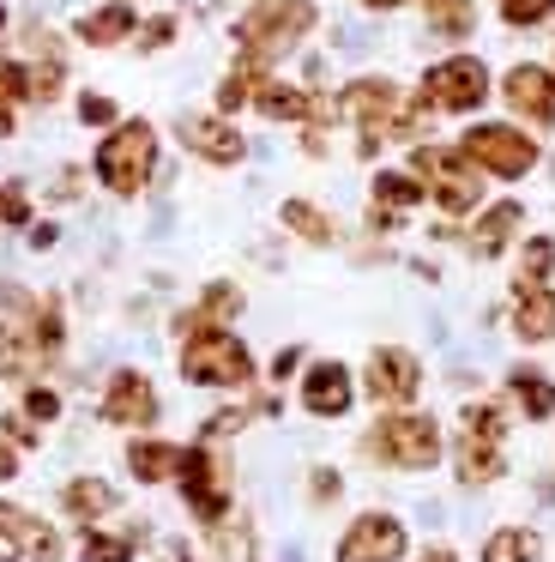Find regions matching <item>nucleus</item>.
<instances>
[{
	"instance_id": "obj_15",
	"label": "nucleus",
	"mask_w": 555,
	"mask_h": 562,
	"mask_svg": "<svg viewBox=\"0 0 555 562\" xmlns=\"http://www.w3.org/2000/svg\"><path fill=\"white\" fill-rule=\"evenodd\" d=\"M0 538H12V544H19L31 562H60V538L48 532V526L36 520L31 508H12V502H0Z\"/></svg>"
},
{
	"instance_id": "obj_34",
	"label": "nucleus",
	"mask_w": 555,
	"mask_h": 562,
	"mask_svg": "<svg viewBox=\"0 0 555 562\" xmlns=\"http://www.w3.org/2000/svg\"><path fill=\"white\" fill-rule=\"evenodd\" d=\"M79 115H84L91 127H103V122H115V103H109V98H97V91H91V98L79 103Z\"/></svg>"
},
{
	"instance_id": "obj_12",
	"label": "nucleus",
	"mask_w": 555,
	"mask_h": 562,
	"mask_svg": "<svg viewBox=\"0 0 555 562\" xmlns=\"http://www.w3.org/2000/svg\"><path fill=\"white\" fill-rule=\"evenodd\" d=\"M422 387V369L410 351H393V345H381V351L369 357V393L381 405H405L410 393Z\"/></svg>"
},
{
	"instance_id": "obj_32",
	"label": "nucleus",
	"mask_w": 555,
	"mask_h": 562,
	"mask_svg": "<svg viewBox=\"0 0 555 562\" xmlns=\"http://www.w3.org/2000/svg\"><path fill=\"white\" fill-rule=\"evenodd\" d=\"M19 98H31V74L12 67V61H0V110H12Z\"/></svg>"
},
{
	"instance_id": "obj_28",
	"label": "nucleus",
	"mask_w": 555,
	"mask_h": 562,
	"mask_svg": "<svg viewBox=\"0 0 555 562\" xmlns=\"http://www.w3.org/2000/svg\"><path fill=\"white\" fill-rule=\"evenodd\" d=\"M429 25L441 37H465L471 31V0H429Z\"/></svg>"
},
{
	"instance_id": "obj_36",
	"label": "nucleus",
	"mask_w": 555,
	"mask_h": 562,
	"mask_svg": "<svg viewBox=\"0 0 555 562\" xmlns=\"http://www.w3.org/2000/svg\"><path fill=\"white\" fill-rule=\"evenodd\" d=\"M60 91V67H36L31 74V98H55Z\"/></svg>"
},
{
	"instance_id": "obj_38",
	"label": "nucleus",
	"mask_w": 555,
	"mask_h": 562,
	"mask_svg": "<svg viewBox=\"0 0 555 562\" xmlns=\"http://www.w3.org/2000/svg\"><path fill=\"white\" fill-rule=\"evenodd\" d=\"M12 472H19V453H12V448H7V441H0V484H7V477H12Z\"/></svg>"
},
{
	"instance_id": "obj_41",
	"label": "nucleus",
	"mask_w": 555,
	"mask_h": 562,
	"mask_svg": "<svg viewBox=\"0 0 555 562\" xmlns=\"http://www.w3.org/2000/svg\"><path fill=\"white\" fill-rule=\"evenodd\" d=\"M0 25H7V7H0Z\"/></svg>"
},
{
	"instance_id": "obj_8",
	"label": "nucleus",
	"mask_w": 555,
	"mask_h": 562,
	"mask_svg": "<svg viewBox=\"0 0 555 562\" xmlns=\"http://www.w3.org/2000/svg\"><path fill=\"white\" fill-rule=\"evenodd\" d=\"M465 158L489 176H525L537 164V146H531L519 127H471L465 134Z\"/></svg>"
},
{
	"instance_id": "obj_17",
	"label": "nucleus",
	"mask_w": 555,
	"mask_h": 562,
	"mask_svg": "<svg viewBox=\"0 0 555 562\" xmlns=\"http://www.w3.org/2000/svg\"><path fill=\"white\" fill-rule=\"evenodd\" d=\"M181 139H188L193 151H200V158H212V164H236L241 151V134L229 122H181Z\"/></svg>"
},
{
	"instance_id": "obj_23",
	"label": "nucleus",
	"mask_w": 555,
	"mask_h": 562,
	"mask_svg": "<svg viewBox=\"0 0 555 562\" xmlns=\"http://www.w3.org/2000/svg\"><path fill=\"white\" fill-rule=\"evenodd\" d=\"M513 231H519V206H489L477 224V236H471V248H477V255H501Z\"/></svg>"
},
{
	"instance_id": "obj_40",
	"label": "nucleus",
	"mask_w": 555,
	"mask_h": 562,
	"mask_svg": "<svg viewBox=\"0 0 555 562\" xmlns=\"http://www.w3.org/2000/svg\"><path fill=\"white\" fill-rule=\"evenodd\" d=\"M422 562H453V557H446V550H429V557H422Z\"/></svg>"
},
{
	"instance_id": "obj_26",
	"label": "nucleus",
	"mask_w": 555,
	"mask_h": 562,
	"mask_svg": "<svg viewBox=\"0 0 555 562\" xmlns=\"http://www.w3.org/2000/svg\"><path fill=\"white\" fill-rule=\"evenodd\" d=\"M513 393H519V405H525L531 417H550L555 412V387L543 375H531V369H513Z\"/></svg>"
},
{
	"instance_id": "obj_31",
	"label": "nucleus",
	"mask_w": 555,
	"mask_h": 562,
	"mask_svg": "<svg viewBox=\"0 0 555 562\" xmlns=\"http://www.w3.org/2000/svg\"><path fill=\"white\" fill-rule=\"evenodd\" d=\"M555 13V0H501V19L507 25H537V19Z\"/></svg>"
},
{
	"instance_id": "obj_6",
	"label": "nucleus",
	"mask_w": 555,
	"mask_h": 562,
	"mask_svg": "<svg viewBox=\"0 0 555 562\" xmlns=\"http://www.w3.org/2000/svg\"><path fill=\"white\" fill-rule=\"evenodd\" d=\"M410 170L417 176H429L434 182V200H441L446 212H471L477 206V170H471V158L465 151H441V146H422L417 158H410Z\"/></svg>"
},
{
	"instance_id": "obj_30",
	"label": "nucleus",
	"mask_w": 555,
	"mask_h": 562,
	"mask_svg": "<svg viewBox=\"0 0 555 562\" xmlns=\"http://www.w3.org/2000/svg\"><path fill=\"white\" fill-rule=\"evenodd\" d=\"M127 557H133V538H109V532L84 538V562H127Z\"/></svg>"
},
{
	"instance_id": "obj_19",
	"label": "nucleus",
	"mask_w": 555,
	"mask_h": 562,
	"mask_svg": "<svg viewBox=\"0 0 555 562\" xmlns=\"http://www.w3.org/2000/svg\"><path fill=\"white\" fill-rule=\"evenodd\" d=\"M253 103H260L272 122H308V115H326L314 98H302V91H290V86H272V79L253 86Z\"/></svg>"
},
{
	"instance_id": "obj_27",
	"label": "nucleus",
	"mask_w": 555,
	"mask_h": 562,
	"mask_svg": "<svg viewBox=\"0 0 555 562\" xmlns=\"http://www.w3.org/2000/svg\"><path fill=\"white\" fill-rule=\"evenodd\" d=\"M284 224L296 236H308V243H332V224H326V212H314L308 200H290L284 206Z\"/></svg>"
},
{
	"instance_id": "obj_10",
	"label": "nucleus",
	"mask_w": 555,
	"mask_h": 562,
	"mask_svg": "<svg viewBox=\"0 0 555 562\" xmlns=\"http://www.w3.org/2000/svg\"><path fill=\"white\" fill-rule=\"evenodd\" d=\"M338 110H344L350 122H362V151H374L381 134H393V122H398V91L386 86V79H356V86H344Z\"/></svg>"
},
{
	"instance_id": "obj_11",
	"label": "nucleus",
	"mask_w": 555,
	"mask_h": 562,
	"mask_svg": "<svg viewBox=\"0 0 555 562\" xmlns=\"http://www.w3.org/2000/svg\"><path fill=\"white\" fill-rule=\"evenodd\" d=\"M398 557H405V526L393 514H362L338 538V562H398Z\"/></svg>"
},
{
	"instance_id": "obj_9",
	"label": "nucleus",
	"mask_w": 555,
	"mask_h": 562,
	"mask_svg": "<svg viewBox=\"0 0 555 562\" xmlns=\"http://www.w3.org/2000/svg\"><path fill=\"white\" fill-rule=\"evenodd\" d=\"M422 98H429L434 110H477V103L489 98V74H483V61H471V55H453V61L429 67Z\"/></svg>"
},
{
	"instance_id": "obj_16",
	"label": "nucleus",
	"mask_w": 555,
	"mask_h": 562,
	"mask_svg": "<svg viewBox=\"0 0 555 562\" xmlns=\"http://www.w3.org/2000/svg\"><path fill=\"white\" fill-rule=\"evenodd\" d=\"M302 405H308L314 417H344V405H350V375H344L338 363L308 369V381H302Z\"/></svg>"
},
{
	"instance_id": "obj_5",
	"label": "nucleus",
	"mask_w": 555,
	"mask_h": 562,
	"mask_svg": "<svg viewBox=\"0 0 555 562\" xmlns=\"http://www.w3.org/2000/svg\"><path fill=\"white\" fill-rule=\"evenodd\" d=\"M175 477H181V490H188V508L200 514L205 526H217L229 514V472L212 448H181Z\"/></svg>"
},
{
	"instance_id": "obj_2",
	"label": "nucleus",
	"mask_w": 555,
	"mask_h": 562,
	"mask_svg": "<svg viewBox=\"0 0 555 562\" xmlns=\"http://www.w3.org/2000/svg\"><path fill=\"white\" fill-rule=\"evenodd\" d=\"M314 31V7L308 0H260L248 19H241V49H248V61H272V55H284L290 43H302Z\"/></svg>"
},
{
	"instance_id": "obj_7",
	"label": "nucleus",
	"mask_w": 555,
	"mask_h": 562,
	"mask_svg": "<svg viewBox=\"0 0 555 562\" xmlns=\"http://www.w3.org/2000/svg\"><path fill=\"white\" fill-rule=\"evenodd\" d=\"M495 472H501V417H495V405H471L465 436H458V477L489 484Z\"/></svg>"
},
{
	"instance_id": "obj_24",
	"label": "nucleus",
	"mask_w": 555,
	"mask_h": 562,
	"mask_svg": "<svg viewBox=\"0 0 555 562\" xmlns=\"http://www.w3.org/2000/svg\"><path fill=\"white\" fill-rule=\"evenodd\" d=\"M483 562H537V532H495L483 544Z\"/></svg>"
},
{
	"instance_id": "obj_20",
	"label": "nucleus",
	"mask_w": 555,
	"mask_h": 562,
	"mask_svg": "<svg viewBox=\"0 0 555 562\" xmlns=\"http://www.w3.org/2000/svg\"><path fill=\"white\" fill-rule=\"evenodd\" d=\"M127 465H133V477H139V484H163V477H175L181 448H169V441H133Z\"/></svg>"
},
{
	"instance_id": "obj_13",
	"label": "nucleus",
	"mask_w": 555,
	"mask_h": 562,
	"mask_svg": "<svg viewBox=\"0 0 555 562\" xmlns=\"http://www.w3.org/2000/svg\"><path fill=\"white\" fill-rule=\"evenodd\" d=\"M103 417H109V424H151V417H157L151 381H145L139 369H121V375L109 381V393H103Z\"/></svg>"
},
{
	"instance_id": "obj_29",
	"label": "nucleus",
	"mask_w": 555,
	"mask_h": 562,
	"mask_svg": "<svg viewBox=\"0 0 555 562\" xmlns=\"http://www.w3.org/2000/svg\"><path fill=\"white\" fill-rule=\"evenodd\" d=\"M555 267V243L550 236H537V243H525V260H519V284H543Z\"/></svg>"
},
{
	"instance_id": "obj_22",
	"label": "nucleus",
	"mask_w": 555,
	"mask_h": 562,
	"mask_svg": "<svg viewBox=\"0 0 555 562\" xmlns=\"http://www.w3.org/2000/svg\"><path fill=\"white\" fill-rule=\"evenodd\" d=\"M115 508V490L103 484V477H72L67 484V514H79V520H97V514Z\"/></svg>"
},
{
	"instance_id": "obj_25",
	"label": "nucleus",
	"mask_w": 555,
	"mask_h": 562,
	"mask_svg": "<svg viewBox=\"0 0 555 562\" xmlns=\"http://www.w3.org/2000/svg\"><path fill=\"white\" fill-rule=\"evenodd\" d=\"M374 200H381V212H405L422 200V182L417 176H374Z\"/></svg>"
},
{
	"instance_id": "obj_37",
	"label": "nucleus",
	"mask_w": 555,
	"mask_h": 562,
	"mask_svg": "<svg viewBox=\"0 0 555 562\" xmlns=\"http://www.w3.org/2000/svg\"><path fill=\"white\" fill-rule=\"evenodd\" d=\"M169 37H175L169 19H151V25H145V49H157V43H169Z\"/></svg>"
},
{
	"instance_id": "obj_39",
	"label": "nucleus",
	"mask_w": 555,
	"mask_h": 562,
	"mask_svg": "<svg viewBox=\"0 0 555 562\" xmlns=\"http://www.w3.org/2000/svg\"><path fill=\"white\" fill-rule=\"evenodd\" d=\"M362 7H374V13H386V7H405V0H362Z\"/></svg>"
},
{
	"instance_id": "obj_18",
	"label": "nucleus",
	"mask_w": 555,
	"mask_h": 562,
	"mask_svg": "<svg viewBox=\"0 0 555 562\" xmlns=\"http://www.w3.org/2000/svg\"><path fill=\"white\" fill-rule=\"evenodd\" d=\"M513 327L519 339H555V296L543 284H519V308H513Z\"/></svg>"
},
{
	"instance_id": "obj_35",
	"label": "nucleus",
	"mask_w": 555,
	"mask_h": 562,
	"mask_svg": "<svg viewBox=\"0 0 555 562\" xmlns=\"http://www.w3.org/2000/svg\"><path fill=\"white\" fill-rule=\"evenodd\" d=\"M24 212H31V206H24V188H0V218L24 224Z\"/></svg>"
},
{
	"instance_id": "obj_21",
	"label": "nucleus",
	"mask_w": 555,
	"mask_h": 562,
	"mask_svg": "<svg viewBox=\"0 0 555 562\" xmlns=\"http://www.w3.org/2000/svg\"><path fill=\"white\" fill-rule=\"evenodd\" d=\"M127 31H133V7H121V0H115V7H97L91 19H79V37H84V43H97V49L121 43Z\"/></svg>"
},
{
	"instance_id": "obj_3",
	"label": "nucleus",
	"mask_w": 555,
	"mask_h": 562,
	"mask_svg": "<svg viewBox=\"0 0 555 562\" xmlns=\"http://www.w3.org/2000/svg\"><path fill=\"white\" fill-rule=\"evenodd\" d=\"M151 164H157V134L145 122L115 127V134L97 146V176H103V188H115V194H139Z\"/></svg>"
},
{
	"instance_id": "obj_14",
	"label": "nucleus",
	"mask_w": 555,
	"mask_h": 562,
	"mask_svg": "<svg viewBox=\"0 0 555 562\" xmlns=\"http://www.w3.org/2000/svg\"><path fill=\"white\" fill-rule=\"evenodd\" d=\"M507 103H513L519 115H531V122H555V74L550 67H513L507 74Z\"/></svg>"
},
{
	"instance_id": "obj_33",
	"label": "nucleus",
	"mask_w": 555,
	"mask_h": 562,
	"mask_svg": "<svg viewBox=\"0 0 555 562\" xmlns=\"http://www.w3.org/2000/svg\"><path fill=\"white\" fill-rule=\"evenodd\" d=\"M55 412H60V400H55L48 387H31V393H24V417H36V424H48Z\"/></svg>"
},
{
	"instance_id": "obj_1",
	"label": "nucleus",
	"mask_w": 555,
	"mask_h": 562,
	"mask_svg": "<svg viewBox=\"0 0 555 562\" xmlns=\"http://www.w3.org/2000/svg\"><path fill=\"white\" fill-rule=\"evenodd\" d=\"M181 375L193 387H241L253 375V357L241 339H229L224 327H193L188 351H181Z\"/></svg>"
},
{
	"instance_id": "obj_4",
	"label": "nucleus",
	"mask_w": 555,
	"mask_h": 562,
	"mask_svg": "<svg viewBox=\"0 0 555 562\" xmlns=\"http://www.w3.org/2000/svg\"><path fill=\"white\" fill-rule=\"evenodd\" d=\"M374 448L386 453V465L422 472V465L441 460V429H434V417H422V412H393V417H381V429H374Z\"/></svg>"
}]
</instances>
